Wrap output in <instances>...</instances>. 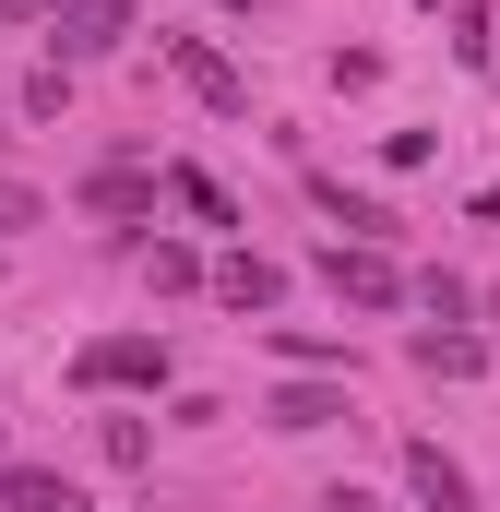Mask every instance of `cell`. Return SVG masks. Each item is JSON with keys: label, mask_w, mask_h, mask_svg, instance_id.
Here are the masks:
<instances>
[{"label": "cell", "mask_w": 500, "mask_h": 512, "mask_svg": "<svg viewBox=\"0 0 500 512\" xmlns=\"http://www.w3.org/2000/svg\"><path fill=\"white\" fill-rule=\"evenodd\" d=\"M310 274H322L346 310H405V298H417V286H405V262L381 251V239H334V251L310 262Z\"/></svg>", "instance_id": "1"}, {"label": "cell", "mask_w": 500, "mask_h": 512, "mask_svg": "<svg viewBox=\"0 0 500 512\" xmlns=\"http://www.w3.org/2000/svg\"><path fill=\"white\" fill-rule=\"evenodd\" d=\"M72 382L84 393H167V334H96L72 358Z\"/></svg>", "instance_id": "2"}, {"label": "cell", "mask_w": 500, "mask_h": 512, "mask_svg": "<svg viewBox=\"0 0 500 512\" xmlns=\"http://www.w3.org/2000/svg\"><path fill=\"white\" fill-rule=\"evenodd\" d=\"M155 48H167V72H179L215 120H250V84H239V60H227L215 36H155Z\"/></svg>", "instance_id": "3"}, {"label": "cell", "mask_w": 500, "mask_h": 512, "mask_svg": "<svg viewBox=\"0 0 500 512\" xmlns=\"http://www.w3.org/2000/svg\"><path fill=\"white\" fill-rule=\"evenodd\" d=\"M405 489H417V512H477V477L441 441H405Z\"/></svg>", "instance_id": "4"}, {"label": "cell", "mask_w": 500, "mask_h": 512, "mask_svg": "<svg viewBox=\"0 0 500 512\" xmlns=\"http://www.w3.org/2000/svg\"><path fill=\"white\" fill-rule=\"evenodd\" d=\"M120 36H131V0H72V12H60V72H72V60H108Z\"/></svg>", "instance_id": "5"}, {"label": "cell", "mask_w": 500, "mask_h": 512, "mask_svg": "<svg viewBox=\"0 0 500 512\" xmlns=\"http://www.w3.org/2000/svg\"><path fill=\"white\" fill-rule=\"evenodd\" d=\"M262 417H274V429H286V441H310V429H334V417H346V382H322V370H298V382L274 393V405H262Z\"/></svg>", "instance_id": "6"}, {"label": "cell", "mask_w": 500, "mask_h": 512, "mask_svg": "<svg viewBox=\"0 0 500 512\" xmlns=\"http://www.w3.org/2000/svg\"><path fill=\"white\" fill-rule=\"evenodd\" d=\"M310 203H322V215H334L346 239H381V251L405 239V215H393V203H370V191H346V179H310Z\"/></svg>", "instance_id": "7"}, {"label": "cell", "mask_w": 500, "mask_h": 512, "mask_svg": "<svg viewBox=\"0 0 500 512\" xmlns=\"http://www.w3.org/2000/svg\"><path fill=\"white\" fill-rule=\"evenodd\" d=\"M405 358H417V370H429V382H477V370H489V346H477V334H465V322H429V334H417V346H405Z\"/></svg>", "instance_id": "8"}, {"label": "cell", "mask_w": 500, "mask_h": 512, "mask_svg": "<svg viewBox=\"0 0 500 512\" xmlns=\"http://www.w3.org/2000/svg\"><path fill=\"white\" fill-rule=\"evenodd\" d=\"M215 298H227V310H274V298H286V262L227 251V262H215Z\"/></svg>", "instance_id": "9"}, {"label": "cell", "mask_w": 500, "mask_h": 512, "mask_svg": "<svg viewBox=\"0 0 500 512\" xmlns=\"http://www.w3.org/2000/svg\"><path fill=\"white\" fill-rule=\"evenodd\" d=\"M0 512H96L72 477H48V465H0Z\"/></svg>", "instance_id": "10"}, {"label": "cell", "mask_w": 500, "mask_h": 512, "mask_svg": "<svg viewBox=\"0 0 500 512\" xmlns=\"http://www.w3.org/2000/svg\"><path fill=\"white\" fill-rule=\"evenodd\" d=\"M155 191L167 179H143V167H96L84 179V215H155Z\"/></svg>", "instance_id": "11"}, {"label": "cell", "mask_w": 500, "mask_h": 512, "mask_svg": "<svg viewBox=\"0 0 500 512\" xmlns=\"http://www.w3.org/2000/svg\"><path fill=\"white\" fill-rule=\"evenodd\" d=\"M143 274H155V298H191V286H215V262H203V251H179V239H155V251H143Z\"/></svg>", "instance_id": "12"}, {"label": "cell", "mask_w": 500, "mask_h": 512, "mask_svg": "<svg viewBox=\"0 0 500 512\" xmlns=\"http://www.w3.org/2000/svg\"><path fill=\"white\" fill-rule=\"evenodd\" d=\"M274 358H286V370H334V382H346V346H334V334H298V322H286V334H274Z\"/></svg>", "instance_id": "13"}, {"label": "cell", "mask_w": 500, "mask_h": 512, "mask_svg": "<svg viewBox=\"0 0 500 512\" xmlns=\"http://www.w3.org/2000/svg\"><path fill=\"white\" fill-rule=\"evenodd\" d=\"M167 191H179V203H191V215H203V227H239V203H227V191H215V179H203V167H179V179H167Z\"/></svg>", "instance_id": "14"}, {"label": "cell", "mask_w": 500, "mask_h": 512, "mask_svg": "<svg viewBox=\"0 0 500 512\" xmlns=\"http://www.w3.org/2000/svg\"><path fill=\"white\" fill-rule=\"evenodd\" d=\"M96 441H108V465H155V429L143 417H96Z\"/></svg>", "instance_id": "15"}, {"label": "cell", "mask_w": 500, "mask_h": 512, "mask_svg": "<svg viewBox=\"0 0 500 512\" xmlns=\"http://www.w3.org/2000/svg\"><path fill=\"white\" fill-rule=\"evenodd\" d=\"M60 96H72V72L48 60V72H24V120H60Z\"/></svg>", "instance_id": "16"}, {"label": "cell", "mask_w": 500, "mask_h": 512, "mask_svg": "<svg viewBox=\"0 0 500 512\" xmlns=\"http://www.w3.org/2000/svg\"><path fill=\"white\" fill-rule=\"evenodd\" d=\"M417 298H429L441 322H465V310H477V286H465V274H417Z\"/></svg>", "instance_id": "17"}, {"label": "cell", "mask_w": 500, "mask_h": 512, "mask_svg": "<svg viewBox=\"0 0 500 512\" xmlns=\"http://www.w3.org/2000/svg\"><path fill=\"white\" fill-rule=\"evenodd\" d=\"M36 215H48V203H36L24 179H0V227H36Z\"/></svg>", "instance_id": "18"}, {"label": "cell", "mask_w": 500, "mask_h": 512, "mask_svg": "<svg viewBox=\"0 0 500 512\" xmlns=\"http://www.w3.org/2000/svg\"><path fill=\"white\" fill-rule=\"evenodd\" d=\"M36 12H72V0H0V24H36Z\"/></svg>", "instance_id": "19"}]
</instances>
